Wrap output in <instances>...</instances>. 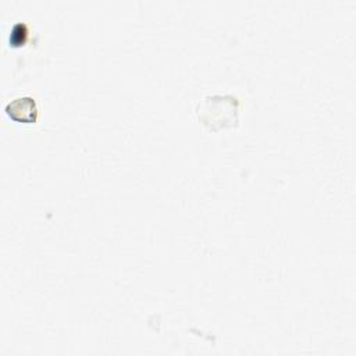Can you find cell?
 <instances>
[{"mask_svg": "<svg viewBox=\"0 0 356 356\" xmlns=\"http://www.w3.org/2000/svg\"><path fill=\"white\" fill-rule=\"evenodd\" d=\"M6 114L15 122L32 124L38 120L36 102L31 96H19L6 104Z\"/></svg>", "mask_w": 356, "mask_h": 356, "instance_id": "cell-1", "label": "cell"}]
</instances>
